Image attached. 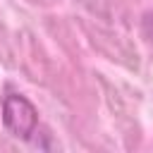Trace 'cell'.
Returning <instances> with one entry per match:
<instances>
[{"instance_id": "6da1fadb", "label": "cell", "mask_w": 153, "mask_h": 153, "mask_svg": "<svg viewBox=\"0 0 153 153\" xmlns=\"http://www.w3.org/2000/svg\"><path fill=\"white\" fill-rule=\"evenodd\" d=\"M7 129L14 134V136H22V139H29L38 117H36V110L33 105L24 98V96H7L5 98V115H2Z\"/></svg>"}]
</instances>
